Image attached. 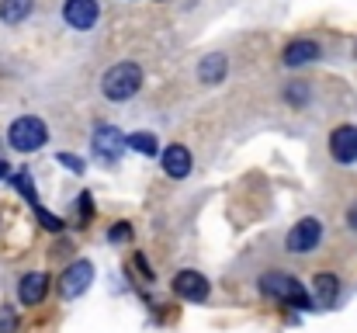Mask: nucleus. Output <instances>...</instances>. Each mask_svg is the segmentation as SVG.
<instances>
[{
	"label": "nucleus",
	"instance_id": "6ab92c4d",
	"mask_svg": "<svg viewBox=\"0 0 357 333\" xmlns=\"http://www.w3.org/2000/svg\"><path fill=\"white\" fill-rule=\"evenodd\" d=\"M35 212H38V219H42V225H45V229H49V232H59V229H63V222L56 219V216H52V212H45V209H42V205H35Z\"/></svg>",
	"mask_w": 357,
	"mask_h": 333
},
{
	"label": "nucleus",
	"instance_id": "423d86ee",
	"mask_svg": "<svg viewBox=\"0 0 357 333\" xmlns=\"http://www.w3.org/2000/svg\"><path fill=\"white\" fill-rule=\"evenodd\" d=\"M94 153L101 156V160H108V163H115L121 153L128 149V135H121L115 125H101L98 132H94Z\"/></svg>",
	"mask_w": 357,
	"mask_h": 333
},
{
	"label": "nucleus",
	"instance_id": "f03ea898",
	"mask_svg": "<svg viewBox=\"0 0 357 333\" xmlns=\"http://www.w3.org/2000/svg\"><path fill=\"white\" fill-rule=\"evenodd\" d=\"M139 87H142V66L135 63H119L101 77V91L108 101H128L139 94Z\"/></svg>",
	"mask_w": 357,
	"mask_h": 333
},
{
	"label": "nucleus",
	"instance_id": "dca6fc26",
	"mask_svg": "<svg viewBox=\"0 0 357 333\" xmlns=\"http://www.w3.org/2000/svg\"><path fill=\"white\" fill-rule=\"evenodd\" d=\"M128 149H135V153H142V156H156L160 142H156L153 132H132V135H128Z\"/></svg>",
	"mask_w": 357,
	"mask_h": 333
},
{
	"label": "nucleus",
	"instance_id": "f257e3e1",
	"mask_svg": "<svg viewBox=\"0 0 357 333\" xmlns=\"http://www.w3.org/2000/svg\"><path fill=\"white\" fill-rule=\"evenodd\" d=\"M260 292L267 295V299H278V302H284V306H291V309H309V292L291 278V274H284V271H267L264 278H260Z\"/></svg>",
	"mask_w": 357,
	"mask_h": 333
},
{
	"label": "nucleus",
	"instance_id": "f8f14e48",
	"mask_svg": "<svg viewBox=\"0 0 357 333\" xmlns=\"http://www.w3.org/2000/svg\"><path fill=\"white\" fill-rule=\"evenodd\" d=\"M226 73H229V59H226L222 52H212V56H205V59L198 63V80H202V84H208V87L222 84V80H226Z\"/></svg>",
	"mask_w": 357,
	"mask_h": 333
},
{
	"label": "nucleus",
	"instance_id": "5701e85b",
	"mask_svg": "<svg viewBox=\"0 0 357 333\" xmlns=\"http://www.w3.org/2000/svg\"><path fill=\"white\" fill-rule=\"evenodd\" d=\"M347 225H351V229H357V202L347 209Z\"/></svg>",
	"mask_w": 357,
	"mask_h": 333
},
{
	"label": "nucleus",
	"instance_id": "aec40b11",
	"mask_svg": "<svg viewBox=\"0 0 357 333\" xmlns=\"http://www.w3.org/2000/svg\"><path fill=\"white\" fill-rule=\"evenodd\" d=\"M0 333H17V316L10 309H0Z\"/></svg>",
	"mask_w": 357,
	"mask_h": 333
},
{
	"label": "nucleus",
	"instance_id": "f3484780",
	"mask_svg": "<svg viewBox=\"0 0 357 333\" xmlns=\"http://www.w3.org/2000/svg\"><path fill=\"white\" fill-rule=\"evenodd\" d=\"M284 98H288L291 105H305V101H309V84H291V87L284 91Z\"/></svg>",
	"mask_w": 357,
	"mask_h": 333
},
{
	"label": "nucleus",
	"instance_id": "4468645a",
	"mask_svg": "<svg viewBox=\"0 0 357 333\" xmlns=\"http://www.w3.org/2000/svg\"><path fill=\"white\" fill-rule=\"evenodd\" d=\"M312 288H316V302H319V306H333L337 295H340V281H337V274H330V271L316 274Z\"/></svg>",
	"mask_w": 357,
	"mask_h": 333
},
{
	"label": "nucleus",
	"instance_id": "b1692460",
	"mask_svg": "<svg viewBox=\"0 0 357 333\" xmlns=\"http://www.w3.org/2000/svg\"><path fill=\"white\" fill-rule=\"evenodd\" d=\"M7 174H10V170H7V163L0 160V177H7Z\"/></svg>",
	"mask_w": 357,
	"mask_h": 333
},
{
	"label": "nucleus",
	"instance_id": "a211bd4d",
	"mask_svg": "<svg viewBox=\"0 0 357 333\" xmlns=\"http://www.w3.org/2000/svg\"><path fill=\"white\" fill-rule=\"evenodd\" d=\"M10 181H14V184L21 188V195H24V198H28L31 205H38V202H35V184L28 181V174H10Z\"/></svg>",
	"mask_w": 357,
	"mask_h": 333
},
{
	"label": "nucleus",
	"instance_id": "1a4fd4ad",
	"mask_svg": "<svg viewBox=\"0 0 357 333\" xmlns=\"http://www.w3.org/2000/svg\"><path fill=\"white\" fill-rule=\"evenodd\" d=\"M330 153L337 163H354L357 160V128L354 125H340L330 135Z\"/></svg>",
	"mask_w": 357,
	"mask_h": 333
},
{
	"label": "nucleus",
	"instance_id": "ddd939ff",
	"mask_svg": "<svg viewBox=\"0 0 357 333\" xmlns=\"http://www.w3.org/2000/svg\"><path fill=\"white\" fill-rule=\"evenodd\" d=\"M163 170L170 174V177H188L191 174V153L184 149V146H167L163 149Z\"/></svg>",
	"mask_w": 357,
	"mask_h": 333
},
{
	"label": "nucleus",
	"instance_id": "7ed1b4c3",
	"mask_svg": "<svg viewBox=\"0 0 357 333\" xmlns=\"http://www.w3.org/2000/svg\"><path fill=\"white\" fill-rule=\"evenodd\" d=\"M45 139H49L45 121H42V118H31V114L17 118V121L7 128V142H10V149H17V153L42 149V146H45Z\"/></svg>",
	"mask_w": 357,
	"mask_h": 333
},
{
	"label": "nucleus",
	"instance_id": "9b49d317",
	"mask_svg": "<svg viewBox=\"0 0 357 333\" xmlns=\"http://www.w3.org/2000/svg\"><path fill=\"white\" fill-rule=\"evenodd\" d=\"M45 292H49V278H45L42 271L24 274V278H21V285H17V299H21L24 306H38V302L45 299Z\"/></svg>",
	"mask_w": 357,
	"mask_h": 333
},
{
	"label": "nucleus",
	"instance_id": "393cba45",
	"mask_svg": "<svg viewBox=\"0 0 357 333\" xmlns=\"http://www.w3.org/2000/svg\"><path fill=\"white\" fill-rule=\"evenodd\" d=\"M354 56H357V45H354Z\"/></svg>",
	"mask_w": 357,
	"mask_h": 333
},
{
	"label": "nucleus",
	"instance_id": "412c9836",
	"mask_svg": "<svg viewBox=\"0 0 357 333\" xmlns=\"http://www.w3.org/2000/svg\"><path fill=\"white\" fill-rule=\"evenodd\" d=\"M59 163H63V167H70L73 174H84V160H80V156H73V153H59Z\"/></svg>",
	"mask_w": 357,
	"mask_h": 333
},
{
	"label": "nucleus",
	"instance_id": "0eeeda50",
	"mask_svg": "<svg viewBox=\"0 0 357 333\" xmlns=\"http://www.w3.org/2000/svg\"><path fill=\"white\" fill-rule=\"evenodd\" d=\"M98 14H101L98 0H66V7H63V17H66V24H70V28H77V31H87V28H94Z\"/></svg>",
	"mask_w": 357,
	"mask_h": 333
},
{
	"label": "nucleus",
	"instance_id": "6e6552de",
	"mask_svg": "<svg viewBox=\"0 0 357 333\" xmlns=\"http://www.w3.org/2000/svg\"><path fill=\"white\" fill-rule=\"evenodd\" d=\"M174 292L184 299V302H205L208 299V278L198 274V271H181L174 278Z\"/></svg>",
	"mask_w": 357,
	"mask_h": 333
},
{
	"label": "nucleus",
	"instance_id": "4be33fe9",
	"mask_svg": "<svg viewBox=\"0 0 357 333\" xmlns=\"http://www.w3.org/2000/svg\"><path fill=\"white\" fill-rule=\"evenodd\" d=\"M132 236V229L128 225H119V229H112V239H128Z\"/></svg>",
	"mask_w": 357,
	"mask_h": 333
},
{
	"label": "nucleus",
	"instance_id": "20e7f679",
	"mask_svg": "<svg viewBox=\"0 0 357 333\" xmlns=\"http://www.w3.org/2000/svg\"><path fill=\"white\" fill-rule=\"evenodd\" d=\"M91 281H94L91 260H73V264L59 274V295H63V299H77V295H84V292L91 288Z\"/></svg>",
	"mask_w": 357,
	"mask_h": 333
},
{
	"label": "nucleus",
	"instance_id": "9d476101",
	"mask_svg": "<svg viewBox=\"0 0 357 333\" xmlns=\"http://www.w3.org/2000/svg\"><path fill=\"white\" fill-rule=\"evenodd\" d=\"M312 59H319V45H316L312 38H295V42H288L284 52H281V63H284V66H305V63H312Z\"/></svg>",
	"mask_w": 357,
	"mask_h": 333
},
{
	"label": "nucleus",
	"instance_id": "39448f33",
	"mask_svg": "<svg viewBox=\"0 0 357 333\" xmlns=\"http://www.w3.org/2000/svg\"><path fill=\"white\" fill-rule=\"evenodd\" d=\"M319 239H323V222L319 219H302L291 225V232H288V239H284V246L291 250V253H309V250H316L319 246Z\"/></svg>",
	"mask_w": 357,
	"mask_h": 333
},
{
	"label": "nucleus",
	"instance_id": "2eb2a0df",
	"mask_svg": "<svg viewBox=\"0 0 357 333\" xmlns=\"http://www.w3.org/2000/svg\"><path fill=\"white\" fill-rule=\"evenodd\" d=\"M35 0H0V21L3 24H21L31 14Z\"/></svg>",
	"mask_w": 357,
	"mask_h": 333
}]
</instances>
